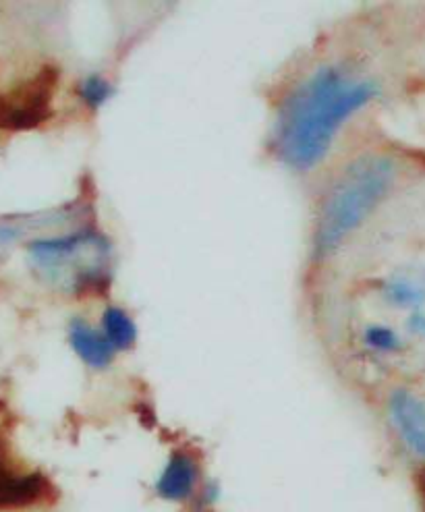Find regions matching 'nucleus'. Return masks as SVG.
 <instances>
[{
  "instance_id": "nucleus-1",
  "label": "nucleus",
  "mask_w": 425,
  "mask_h": 512,
  "mask_svg": "<svg viewBox=\"0 0 425 512\" xmlns=\"http://www.w3.org/2000/svg\"><path fill=\"white\" fill-rule=\"evenodd\" d=\"M378 96V83L343 65H322L282 98L274 123V148L282 164L305 173L318 166L334 137L357 110Z\"/></svg>"
},
{
  "instance_id": "nucleus-2",
  "label": "nucleus",
  "mask_w": 425,
  "mask_h": 512,
  "mask_svg": "<svg viewBox=\"0 0 425 512\" xmlns=\"http://www.w3.org/2000/svg\"><path fill=\"white\" fill-rule=\"evenodd\" d=\"M394 175V162L382 154H363L340 170L318 208L314 233L318 258L332 253L376 210L392 187Z\"/></svg>"
},
{
  "instance_id": "nucleus-3",
  "label": "nucleus",
  "mask_w": 425,
  "mask_h": 512,
  "mask_svg": "<svg viewBox=\"0 0 425 512\" xmlns=\"http://www.w3.org/2000/svg\"><path fill=\"white\" fill-rule=\"evenodd\" d=\"M27 258L36 276L56 291L83 295L110 282L112 245L92 229L36 239L27 245Z\"/></svg>"
},
{
  "instance_id": "nucleus-4",
  "label": "nucleus",
  "mask_w": 425,
  "mask_h": 512,
  "mask_svg": "<svg viewBox=\"0 0 425 512\" xmlns=\"http://www.w3.org/2000/svg\"><path fill=\"white\" fill-rule=\"evenodd\" d=\"M59 88V69L46 65L13 90L0 94V131H27L52 117L54 94Z\"/></svg>"
},
{
  "instance_id": "nucleus-5",
  "label": "nucleus",
  "mask_w": 425,
  "mask_h": 512,
  "mask_svg": "<svg viewBox=\"0 0 425 512\" xmlns=\"http://www.w3.org/2000/svg\"><path fill=\"white\" fill-rule=\"evenodd\" d=\"M388 415L403 442L425 459V398L409 390H394Z\"/></svg>"
},
{
  "instance_id": "nucleus-6",
  "label": "nucleus",
  "mask_w": 425,
  "mask_h": 512,
  "mask_svg": "<svg viewBox=\"0 0 425 512\" xmlns=\"http://www.w3.org/2000/svg\"><path fill=\"white\" fill-rule=\"evenodd\" d=\"M46 479L40 473H21L13 469L0 444V508L30 506L44 498Z\"/></svg>"
},
{
  "instance_id": "nucleus-7",
  "label": "nucleus",
  "mask_w": 425,
  "mask_h": 512,
  "mask_svg": "<svg viewBox=\"0 0 425 512\" xmlns=\"http://www.w3.org/2000/svg\"><path fill=\"white\" fill-rule=\"evenodd\" d=\"M69 345L75 355L94 369H104L115 359V347L108 343L102 330L94 328L88 320L75 318L69 324Z\"/></svg>"
},
{
  "instance_id": "nucleus-8",
  "label": "nucleus",
  "mask_w": 425,
  "mask_h": 512,
  "mask_svg": "<svg viewBox=\"0 0 425 512\" xmlns=\"http://www.w3.org/2000/svg\"><path fill=\"white\" fill-rule=\"evenodd\" d=\"M197 486V465L185 452H173L168 457L158 481L156 490L160 498L170 502L187 500Z\"/></svg>"
},
{
  "instance_id": "nucleus-9",
  "label": "nucleus",
  "mask_w": 425,
  "mask_h": 512,
  "mask_svg": "<svg viewBox=\"0 0 425 512\" xmlns=\"http://www.w3.org/2000/svg\"><path fill=\"white\" fill-rule=\"evenodd\" d=\"M382 293L396 307H421L425 303V268L405 266L392 272L382 284Z\"/></svg>"
},
{
  "instance_id": "nucleus-10",
  "label": "nucleus",
  "mask_w": 425,
  "mask_h": 512,
  "mask_svg": "<svg viewBox=\"0 0 425 512\" xmlns=\"http://www.w3.org/2000/svg\"><path fill=\"white\" fill-rule=\"evenodd\" d=\"M102 332L115 351H127L137 340V326L125 309L110 305L102 314Z\"/></svg>"
},
{
  "instance_id": "nucleus-11",
  "label": "nucleus",
  "mask_w": 425,
  "mask_h": 512,
  "mask_svg": "<svg viewBox=\"0 0 425 512\" xmlns=\"http://www.w3.org/2000/svg\"><path fill=\"white\" fill-rule=\"evenodd\" d=\"M79 98L85 102V106L96 110L112 98V83L100 73L83 77L79 83Z\"/></svg>"
},
{
  "instance_id": "nucleus-12",
  "label": "nucleus",
  "mask_w": 425,
  "mask_h": 512,
  "mask_svg": "<svg viewBox=\"0 0 425 512\" xmlns=\"http://www.w3.org/2000/svg\"><path fill=\"white\" fill-rule=\"evenodd\" d=\"M365 345L380 351V353H392V351H399L401 349V338L396 334L392 328L388 326H370L363 334Z\"/></svg>"
},
{
  "instance_id": "nucleus-13",
  "label": "nucleus",
  "mask_w": 425,
  "mask_h": 512,
  "mask_svg": "<svg viewBox=\"0 0 425 512\" xmlns=\"http://www.w3.org/2000/svg\"><path fill=\"white\" fill-rule=\"evenodd\" d=\"M409 328L415 332V334H421L425 336V303L421 307H417L411 318H409Z\"/></svg>"
}]
</instances>
